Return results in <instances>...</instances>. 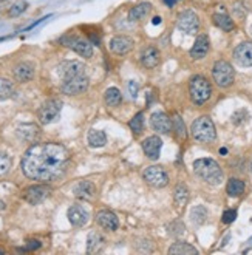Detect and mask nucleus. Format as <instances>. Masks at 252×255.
Returning a JSON list of instances; mask_svg holds the SVG:
<instances>
[{
	"instance_id": "1",
	"label": "nucleus",
	"mask_w": 252,
	"mask_h": 255,
	"mask_svg": "<svg viewBox=\"0 0 252 255\" xmlns=\"http://www.w3.org/2000/svg\"><path fill=\"white\" fill-rule=\"evenodd\" d=\"M67 148L56 142L34 144L29 147L22 159V170L33 181H53L62 176L68 166Z\"/></svg>"
},
{
	"instance_id": "2",
	"label": "nucleus",
	"mask_w": 252,
	"mask_h": 255,
	"mask_svg": "<svg viewBox=\"0 0 252 255\" xmlns=\"http://www.w3.org/2000/svg\"><path fill=\"white\" fill-rule=\"evenodd\" d=\"M194 170L195 173L211 186H220L223 183V170L218 166V162L209 158H201L194 162Z\"/></svg>"
},
{
	"instance_id": "3",
	"label": "nucleus",
	"mask_w": 252,
	"mask_h": 255,
	"mask_svg": "<svg viewBox=\"0 0 252 255\" xmlns=\"http://www.w3.org/2000/svg\"><path fill=\"white\" fill-rule=\"evenodd\" d=\"M192 136L201 142L214 141L217 138V131H215V126L211 121V118L201 116L195 119L194 124H192Z\"/></svg>"
},
{
	"instance_id": "4",
	"label": "nucleus",
	"mask_w": 252,
	"mask_h": 255,
	"mask_svg": "<svg viewBox=\"0 0 252 255\" xmlns=\"http://www.w3.org/2000/svg\"><path fill=\"white\" fill-rule=\"evenodd\" d=\"M189 93H190L192 101H194L197 106H201V104H204L207 99L211 98L212 87H211L209 81H207L206 78L195 76V78H192V81H190Z\"/></svg>"
},
{
	"instance_id": "5",
	"label": "nucleus",
	"mask_w": 252,
	"mask_h": 255,
	"mask_svg": "<svg viewBox=\"0 0 252 255\" xmlns=\"http://www.w3.org/2000/svg\"><path fill=\"white\" fill-rule=\"evenodd\" d=\"M62 110V102L59 99H50L47 102L42 104V107L37 112V119L42 126H48L54 123L56 119L61 115Z\"/></svg>"
},
{
	"instance_id": "6",
	"label": "nucleus",
	"mask_w": 252,
	"mask_h": 255,
	"mask_svg": "<svg viewBox=\"0 0 252 255\" xmlns=\"http://www.w3.org/2000/svg\"><path fill=\"white\" fill-rule=\"evenodd\" d=\"M212 76H214V81L218 87L221 88H226L229 85H232L234 79H235V71L232 68V65L226 61H218L215 65H214V70H212Z\"/></svg>"
},
{
	"instance_id": "7",
	"label": "nucleus",
	"mask_w": 252,
	"mask_h": 255,
	"mask_svg": "<svg viewBox=\"0 0 252 255\" xmlns=\"http://www.w3.org/2000/svg\"><path fill=\"white\" fill-rule=\"evenodd\" d=\"M61 43L65 45L67 48H71L75 53H78L81 57L90 59L93 56V45L82 39V37H76V36H64L61 39Z\"/></svg>"
},
{
	"instance_id": "8",
	"label": "nucleus",
	"mask_w": 252,
	"mask_h": 255,
	"mask_svg": "<svg viewBox=\"0 0 252 255\" xmlns=\"http://www.w3.org/2000/svg\"><path fill=\"white\" fill-rule=\"evenodd\" d=\"M176 26L181 29L183 33L187 34H195L200 28V19L194 11H183L176 19Z\"/></svg>"
},
{
	"instance_id": "9",
	"label": "nucleus",
	"mask_w": 252,
	"mask_h": 255,
	"mask_svg": "<svg viewBox=\"0 0 252 255\" xmlns=\"http://www.w3.org/2000/svg\"><path fill=\"white\" fill-rule=\"evenodd\" d=\"M144 179L147 181V184H150L152 187H164L169 183V176L166 173V170L159 167V166H150L147 167L144 172Z\"/></svg>"
},
{
	"instance_id": "10",
	"label": "nucleus",
	"mask_w": 252,
	"mask_h": 255,
	"mask_svg": "<svg viewBox=\"0 0 252 255\" xmlns=\"http://www.w3.org/2000/svg\"><path fill=\"white\" fill-rule=\"evenodd\" d=\"M88 84H90L88 78L85 76V74H81V76L64 81L62 92L65 95H70V96H76V95H81V93L85 92V90L88 88Z\"/></svg>"
},
{
	"instance_id": "11",
	"label": "nucleus",
	"mask_w": 252,
	"mask_h": 255,
	"mask_svg": "<svg viewBox=\"0 0 252 255\" xmlns=\"http://www.w3.org/2000/svg\"><path fill=\"white\" fill-rule=\"evenodd\" d=\"M50 187L48 186H43V184H39V186H31V187H28L23 193V197L25 200L29 203V204H39L42 203L43 200H47L48 198V195H50Z\"/></svg>"
},
{
	"instance_id": "12",
	"label": "nucleus",
	"mask_w": 252,
	"mask_h": 255,
	"mask_svg": "<svg viewBox=\"0 0 252 255\" xmlns=\"http://www.w3.org/2000/svg\"><path fill=\"white\" fill-rule=\"evenodd\" d=\"M81 74H85V65L79 61H68L59 67V76L64 81L81 76Z\"/></svg>"
},
{
	"instance_id": "13",
	"label": "nucleus",
	"mask_w": 252,
	"mask_h": 255,
	"mask_svg": "<svg viewBox=\"0 0 252 255\" xmlns=\"http://www.w3.org/2000/svg\"><path fill=\"white\" fill-rule=\"evenodd\" d=\"M234 59L242 67H252V42H243L234 50Z\"/></svg>"
},
{
	"instance_id": "14",
	"label": "nucleus",
	"mask_w": 252,
	"mask_h": 255,
	"mask_svg": "<svg viewBox=\"0 0 252 255\" xmlns=\"http://www.w3.org/2000/svg\"><path fill=\"white\" fill-rule=\"evenodd\" d=\"M67 217H68V221H70L75 228H82V226H85V224L88 223V218H90V215H88V212L85 211V209H84L82 206H78V204L71 206V207L68 209Z\"/></svg>"
},
{
	"instance_id": "15",
	"label": "nucleus",
	"mask_w": 252,
	"mask_h": 255,
	"mask_svg": "<svg viewBox=\"0 0 252 255\" xmlns=\"http://www.w3.org/2000/svg\"><path fill=\"white\" fill-rule=\"evenodd\" d=\"M133 48V40L128 36H115L110 40V50L118 56H124Z\"/></svg>"
},
{
	"instance_id": "16",
	"label": "nucleus",
	"mask_w": 252,
	"mask_h": 255,
	"mask_svg": "<svg viewBox=\"0 0 252 255\" xmlns=\"http://www.w3.org/2000/svg\"><path fill=\"white\" fill-rule=\"evenodd\" d=\"M150 126L156 133L166 134L172 130V119L166 113H153L150 118Z\"/></svg>"
},
{
	"instance_id": "17",
	"label": "nucleus",
	"mask_w": 252,
	"mask_h": 255,
	"mask_svg": "<svg viewBox=\"0 0 252 255\" xmlns=\"http://www.w3.org/2000/svg\"><path fill=\"white\" fill-rule=\"evenodd\" d=\"M73 193H75V197L79 200L90 201L96 195V186L92 181H81L73 187Z\"/></svg>"
},
{
	"instance_id": "18",
	"label": "nucleus",
	"mask_w": 252,
	"mask_h": 255,
	"mask_svg": "<svg viewBox=\"0 0 252 255\" xmlns=\"http://www.w3.org/2000/svg\"><path fill=\"white\" fill-rule=\"evenodd\" d=\"M161 147H162V141L158 136H149L142 142L144 153L147 155V158H150V159H158L159 158Z\"/></svg>"
},
{
	"instance_id": "19",
	"label": "nucleus",
	"mask_w": 252,
	"mask_h": 255,
	"mask_svg": "<svg viewBox=\"0 0 252 255\" xmlns=\"http://www.w3.org/2000/svg\"><path fill=\"white\" fill-rule=\"evenodd\" d=\"M12 74H14V79L17 82H28L34 78V67L28 62H20L14 67Z\"/></svg>"
},
{
	"instance_id": "20",
	"label": "nucleus",
	"mask_w": 252,
	"mask_h": 255,
	"mask_svg": "<svg viewBox=\"0 0 252 255\" xmlns=\"http://www.w3.org/2000/svg\"><path fill=\"white\" fill-rule=\"evenodd\" d=\"M96 221L101 228L107 229V231H116L120 226V221H118L116 215L110 211H101L96 215Z\"/></svg>"
},
{
	"instance_id": "21",
	"label": "nucleus",
	"mask_w": 252,
	"mask_h": 255,
	"mask_svg": "<svg viewBox=\"0 0 252 255\" xmlns=\"http://www.w3.org/2000/svg\"><path fill=\"white\" fill-rule=\"evenodd\" d=\"M161 61L159 50L155 47H147L141 54V62L145 68H155Z\"/></svg>"
},
{
	"instance_id": "22",
	"label": "nucleus",
	"mask_w": 252,
	"mask_h": 255,
	"mask_svg": "<svg viewBox=\"0 0 252 255\" xmlns=\"http://www.w3.org/2000/svg\"><path fill=\"white\" fill-rule=\"evenodd\" d=\"M207 51H209V39H207V36L201 34L195 40L194 47H192L190 56L194 57V59H203L207 54Z\"/></svg>"
},
{
	"instance_id": "23",
	"label": "nucleus",
	"mask_w": 252,
	"mask_h": 255,
	"mask_svg": "<svg viewBox=\"0 0 252 255\" xmlns=\"http://www.w3.org/2000/svg\"><path fill=\"white\" fill-rule=\"evenodd\" d=\"M152 11V5L149 2H142L136 6H133L128 12V19L131 22H139L142 20L144 17L149 16V12Z\"/></svg>"
},
{
	"instance_id": "24",
	"label": "nucleus",
	"mask_w": 252,
	"mask_h": 255,
	"mask_svg": "<svg viewBox=\"0 0 252 255\" xmlns=\"http://www.w3.org/2000/svg\"><path fill=\"white\" fill-rule=\"evenodd\" d=\"M104 245H106V240H104V237L98 232H92L88 234V238H87V252L88 254H96L99 252Z\"/></svg>"
},
{
	"instance_id": "25",
	"label": "nucleus",
	"mask_w": 252,
	"mask_h": 255,
	"mask_svg": "<svg viewBox=\"0 0 252 255\" xmlns=\"http://www.w3.org/2000/svg\"><path fill=\"white\" fill-rule=\"evenodd\" d=\"M212 19H214V23L218 28L223 29V31H232V29L235 28L234 20L228 16L226 12H215Z\"/></svg>"
},
{
	"instance_id": "26",
	"label": "nucleus",
	"mask_w": 252,
	"mask_h": 255,
	"mask_svg": "<svg viewBox=\"0 0 252 255\" xmlns=\"http://www.w3.org/2000/svg\"><path fill=\"white\" fill-rule=\"evenodd\" d=\"M169 254H173V255H197L198 251L194 246H190L184 242H176L170 246Z\"/></svg>"
},
{
	"instance_id": "27",
	"label": "nucleus",
	"mask_w": 252,
	"mask_h": 255,
	"mask_svg": "<svg viewBox=\"0 0 252 255\" xmlns=\"http://www.w3.org/2000/svg\"><path fill=\"white\" fill-rule=\"evenodd\" d=\"M17 133L25 141H34L39 136V128L33 124H23L17 128Z\"/></svg>"
},
{
	"instance_id": "28",
	"label": "nucleus",
	"mask_w": 252,
	"mask_h": 255,
	"mask_svg": "<svg viewBox=\"0 0 252 255\" xmlns=\"http://www.w3.org/2000/svg\"><path fill=\"white\" fill-rule=\"evenodd\" d=\"M104 99H106V104L109 107H118L120 104L123 102V95L118 88L112 87L109 88L106 92V96H104Z\"/></svg>"
},
{
	"instance_id": "29",
	"label": "nucleus",
	"mask_w": 252,
	"mask_h": 255,
	"mask_svg": "<svg viewBox=\"0 0 252 255\" xmlns=\"http://www.w3.org/2000/svg\"><path fill=\"white\" fill-rule=\"evenodd\" d=\"M189 200V190L186 186L180 184V186H176L175 192H173V201L176 204V207H183Z\"/></svg>"
},
{
	"instance_id": "30",
	"label": "nucleus",
	"mask_w": 252,
	"mask_h": 255,
	"mask_svg": "<svg viewBox=\"0 0 252 255\" xmlns=\"http://www.w3.org/2000/svg\"><path fill=\"white\" fill-rule=\"evenodd\" d=\"M226 190L231 197H240V195H243V192H245V183L239 178H232V179H229Z\"/></svg>"
},
{
	"instance_id": "31",
	"label": "nucleus",
	"mask_w": 252,
	"mask_h": 255,
	"mask_svg": "<svg viewBox=\"0 0 252 255\" xmlns=\"http://www.w3.org/2000/svg\"><path fill=\"white\" fill-rule=\"evenodd\" d=\"M106 142H107V136L104 131L92 130L90 133H88V144H90L92 147H102V145H106Z\"/></svg>"
},
{
	"instance_id": "32",
	"label": "nucleus",
	"mask_w": 252,
	"mask_h": 255,
	"mask_svg": "<svg viewBox=\"0 0 252 255\" xmlns=\"http://www.w3.org/2000/svg\"><path fill=\"white\" fill-rule=\"evenodd\" d=\"M172 130L175 131V134H176V138H178V139H181V141L186 139V136H187V133H186V126H184V123H183V119H181L180 116H178V115H175L173 119H172Z\"/></svg>"
},
{
	"instance_id": "33",
	"label": "nucleus",
	"mask_w": 252,
	"mask_h": 255,
	"mask_svg": "<svg viewBox=\"0 0 252 255\" xmlns=\"http://www.w3.org/2000/svg\"><path fill=\"white\" fill-rule=\"evenodd\" d=\"M14 95V85L11 81L0 78V101H6Z\"/></svg>"
},
{
	"instance_id": "34",
	"label": "nucleus",
	"mask_w": 252,
	"mask_h": 255,
	"mask_svg": "<svg viewBox=\"0 0 252 255\" xmlns=\"http://www.w3.org/2000/svg\"><path fill=\"white\" fill-rule=\"evenodd\" d=\"M190 217H192V223L203 224L206 221V218H207V211H206L203 206H197L194 211H192Z\"/></svg>"
},
{
	"instance_id": "35",
	"label": "nucleus",
	"mask_w": 252,
	"mask_h": 255,
	"mask_svg": "<svg viewBox=\"0 0 252 255\" xmlns=\"http://www.w3.org/2000/svg\"><path fill=\"white\" fill-rule=\"evenodd\" d=\"M130 128L135 134H139L144 131V113H138L135 118L130 121Z\"/></svg>"
},
{
	"instance_id": "36",
	"label": "nucleus",
	"mask_w": 252,
	"mask_h": 255,
	"mask_svg": "<svg viewBox=\"0 0 252 255\" xmlns=\"http://www.w3.org/2000/svg\"><path fill=\"white\" fill-rule=\"evenodd\" d=\"M26 8H28V3L25 2V0H19V2H16V3H14V5L9 8L8 16H9V17H17V16H20L22 12L26 11Z\"/></svg>"
},
{
	"instance_id": "37",
	"label": "nucleus",
	"mask_w": 252,
	"mask_h": 255,
	"mask_svg": "<svg viewBox=\"0 0 252 255\" xmlns=\"http://www.w3.org/2000/svg\"><path fill=\"white\" fill-rule=\"evenodd\" d=\"M9 169H11L9 156H6L5 153H0V176H3L5 173H8Z\"/></svg>"
},
{
	"instance_id": "38",
	"label": "nucleus",
	"mask_w": 252,
	"mask_h": 255,
	"mask_svg": "<svg viewBox=\"0 0 252 255\" xmlns=\"http://www.w3.org/2000/svg\"><path fill=\"white\" fill-rule=\"evenodd\" d=\"M167 229H175V231L170 232V234H173V235H180V234L184 232V226H183V223H180V221H175V223L169 224V228H167Z\"/></svg>"
},
{
	"instance_id": "39",
	"label": "nucleus",
	"mask_w": 252,
	"mask_h": 255,
	"mask_svg": "<svg viewBox=\"0 0 252 255\" xmlns=\"http://www.w3.org/2000/svg\"><path fill=\"white\" fill-rule=\"evenodd\" d=\"M237 218V212L235 211H226L225 214H223V223H226V224H229V223H232L234 220Z\"/></svg>"
},
{
	"instance_id": "40",
	"label": "nucleus",
	"mask_w": 252,
	"mask_h": 255,
	"mask_svg": "<svg viewBox=\"0 0 252 255\" xmlns=\"http://www.w3.org/2000/svg\"><path fill=\"white\" fill-rule=\"evenodd\" d=\"M128 93H130L131 98H136V95H138V84L135 81L128 82Z\"/></svg>"
},
{
	"instance_id": "41",
	"label": "nucleus",
	"mask_w": 252,
	"mask_h": 255,
	"mask_svg": "<svg viewBox=\"0 0 252 255\" xmlns=\"http://www.w3.org/2000/svg\"><path fill=\"white\" fill-rule=\"evenodd\" d=\"M26 248L28 249H37V248H40V243L37 242V240H31V242H28Z\"/></svg>"
},
{
	"instance_id": "42",
	"label": "nucleus",
	"mask_w": 252,
	"mask_h": 255,
	"mask_svg": "<svg viewBox=\"0 0 252 255\" xmlns=\"http://www.w3.org/2000/svg\"><path fill=\"white\" fill-rule=\"evenodd\" d=\"M176 2H178V0H164V3H166V5H169V6L175 5Z\"/></svg>"
},
{
	"instance_id": "43",
	"label": "nucleus",
	"mask_w": 252,
	"mask_h": 255,
	"mask_svg": "<svg viewBox=\"0 0 252 255\" xmlns=\"http://www.w3.org/2000/svg\"><path fill=\"white\" fill-rule=\"evenodd\" d=\"M251 34H252V26H251Z\"/></svg>"
},
{
	"instance_id": "44",
	"label": "nucleus",
	"mask_w": 252,
	"mask_h": 255,
	"mask_svg": "<svg viewBox=\"0 0 252 255\" xmlns=\"http://www.w3.org/2000/svg\"><path fill=\"white\" fill-rule=\"evenodd\" d=\"M0 2H3V0H0Z\"/></svg>"
}]
</instances>
